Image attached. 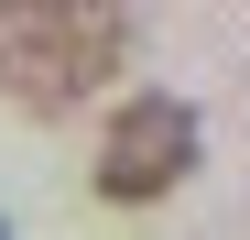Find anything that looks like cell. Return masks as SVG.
<instances>
[{
	"label": "cell",
	"mask_w": 250,
	"mask_h": 240,
	"mask_svg": "<svg viewBox=\"0 0 250 240\" xmlns=\"http://www.w3.org/2000/svg\"><path fill=\"white\" fill-rule=\"evenodd\" d=\"M185 175H196V109L174 88L120 98L109 131H98V196L109 208H152V196H174Z\"/></svg>",
	"instance_id": "obj_2"
},
{
	"label": "cell",
	"mask_w": 250,
	"mask_h": 240,
	"mask_svg": "<svg viewBox=\"0 0 250 240\" xmlns=\"http://www.w3.org/2000/svg\"><path fill=\"white\" fill-rule=\"evenodd\" d=\"M0 229H11V218H0Z\"/></svg>",
	"instance_id": "obj_3"
},
{
	"label": "cell",
	"mask_w": 250,
	"mask_h": 240,
	"mask_svg": "<svg viewBox=\"0 0 250 240\" xmlns=\"http://www.w3.org/2000/svg\"><path fill=\"white\" fill-rule=\"evenodd\" d=\"M120 55H131V0H0V98L33 120H76Z\"/></svg>",
	"instance_id": "obj_1"
}]
</instances>
